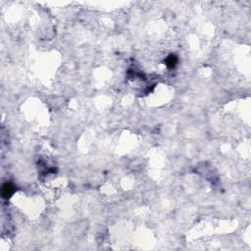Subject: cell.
<instances>
[{
  "instance_id": "cell-2",
  "label": "cell",
  "mask_w": 251,
  "mask_h": 251,
  "mask_svg": "<svg viewBox=\"0 0 251 251\" xmlns=\"http://www.w3.org/2000/svg\"><path fill=\"white\" fill-rule=\"evenodd\" d=\"M177 64V58H176V56L174 55H171V56H169L168 58L166 59V65L169 66V67H175V65Z\"/></svg>"
},
{
  "instance_id": "cell-1",
  "label": "cell",
  "mask_w": 251,
  "mask_h": 251,
  "mask_svg": "<svg viewBox=\"0 0 251 251\" xmlns=\"http://www.w3.org/2000/svg\"><path fill=\"white\" fill-rule=\"evenodd\" d=\"M14 187L11 186L9 183H5L4 186L2 187V195L3 197H9V195H11L12 193H13V189Z\"/></svg>"
}]
</instances>
